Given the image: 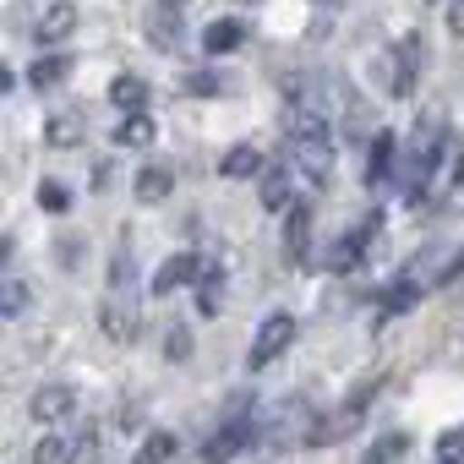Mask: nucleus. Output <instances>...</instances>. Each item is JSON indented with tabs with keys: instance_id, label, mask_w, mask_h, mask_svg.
I'll return each instance as SVG.
<instances>
[{
	"instance_id": "17",
	"label": "nucleus",
	"mask_w": 464,
	"mask_h": 464,
	"mask_svg": "<svg viewBox=\"0 0 464 464\" xmlns=\"http://www.w3.org/2000/svg\"><path fill=\"white\" fill-rule=\"evenodd\" d=\"M241 44H246V23L241 17H218V23L202 28V50L208 55H229V50H241Z\"/></svg>"
},
{
	"instance_id": "18",
	"label": "nucleus",
	"mask_w": 464,
	"mask_h": 464,
	"mask_svg": "<svg viewBox=\"0 0 464 464\" xmlns=\"http://www.w3.org/2000/svg\"><path fill=\"white\" fill-rule=\"evenodd\" d=\"M82 137H88V115L82 110H61V115L44 121V142L50 148H77Z\"/></svg>"
},
{
	"instance_id": "3",
	"label": "nucleus",
	"mask_w": 464,
	"mask_h": 464,
	"mask_svg": "<svg viewBox=\"0 0 464 464\" xmlns=\"http://www.w3.org/2000/svg\"><path fill=\"white\" fill-rule=\"evenodd\" d=\"M442 153H448V121H442V115H420L415 131H410V142H404V159H399V186H404L410 202L426 197V186H431Z\"/></svg>"
},
{
	"instance_id": "29",
	"label": "nucleus",
	"mask_w": 464,
	"mask_h": 464,
	"mask_svg": "<svg viewBox=\"0 0 464 464\" xmlns=\"http://www.w3.org/2000/svg\"><path fill=\"white\" fill-rule=\"evenodd\" d=\"M66 453H72V448H61V437H39V442H34V459H28V464H61Z\"/></svg>"
},
{
	"instance_id": "31",
	"label": "nucleus",
	"mask_w": 464,
	"mask_h": 464,
	"mask_svg": "<svg viewBox=\"0 0 464 464\" xmlns=\"http://www.w3.org/2000/svg\"><path fill=\"white\" fill-rule=\"evenodd\" d=\"M23 306H28V285H23V279H12V285H6V317H17Z\"/></svg>"
},
{
	"instance_id": "30",
	"label": "nucleus",
	"mask_w": 464,
	"mask_h": 464,
	"mask_svg": "<svg viewBox=\"0 0 464 464\" xmlns=\"http://www.w3.org/2000/svg\"><path fill=\"white\" fill-rule=\"evenodd\" d=\"M99 453H104V448H99V437H82V442L66 453V464H99Z\"/></svg>"
},
{
	"instance_id": "28",
	"label": "nucleus",
	"mask_w": 464,
	"mask_h": 464,
	"mask_svg": "<svg viewBox=\"0 0 464 464\" xmlns=\"http://www.w3.org/2000/svg\"><path fill=\"white\" fill-rule=\"evenodd\" d=\"M437 464H464V426H448L437 437Z\"/></svg>"
},
{
	"instance_id": "7",
	"label": "nucleus",
	"mask_w": 464,
	"mask_h": 464,
	"mask_svg": "<svg viewBox=\"0 0 464 464\" xmlns=\"http://www.w3.org/2000/svg\"><path fill=\"white\" fill-rule=\"evenodd\" d=\"M372 393H377V382H366L355 399H344V404H334L328 415H317V426L306 431V442H312V448H334L339 437H350V431L366 420V404H372Z\"/></svg>"
},
{
	"instance_id": "9",
	"label": "nucleus",
	"mask_w": 464,
	"mask_h": 464,
	"mask_svg": "<svg viewBox=\"0 0 464 464\" xmlns=\"http://www.w3.org/2000/svg\"><path fill=\"white\" fill-rule=\"evenodd\" d=\"M208 268H213V257H202V252H175V257H164V263L153 268V279H148V295H175V290H197Z\"/></svg>"
},
{
	"instance_id": "20",
	"label": "nucleus",
	"mask_w": 464,
	"mask_h": 464,
	"mask_svg": "<svg viewBox=\"0 0 464 464\" xmlns=\"http://www.w3.org/2000/svg\"><path fill=\"white\" fill-rule=\"evenodd\" d=\"M148 99H153V88H148L142 77H131V72H121V77L110 82V104H115V110H126V115L148 110Z\"/></svg>"
},
{
	"instance_id": "24",
	"label": "nucleus",
	"mask_w": 464,
	"mask_h": 464,
	"mask_svg": "<svg viewBox=\"0 0 464 464\" xmlns=\"http://www.w3.org/2000/svg\"><path fill=\"white\" fill-rule=\"evenodd\" d=\"M218 306H224V268L213 263V268L202 274V285H197V312H202V317H218Z\"/></svg>"
},
{
	"instance_id": "6",
	"label": "nucleus",
	"mask_w": 464,
	"mask_h": 464,
	"mask_svg": "<svg viewBox=\"0 0 464 464\" xmlns=\"http://www.w3.org/2000/svg\"><path fill=\"white\" fill-rule=\"evenodd\" d=\"M246 448H257V420H252V410L246 404H236V415H224L218 420V431H208V442H202V464H236Z\"/></svg>"
},
{
	"instance_id": "5",
	"label": "nucleus",
	"mask_w": 464,
	"mask_h": 464,
	"mask_svg": "<svg viewBox=\"0 0 464 464\" xmlns=\"http://www.w3.org/2000/svg\"><path fill=\"white\" fill-rule=\"evenodd\" d=\"M312 420V404L301 399V393H290V399H279L263 420H257V448L263 453H279V448H290V442H306V426Z\"/></svg>"
},
{
	"instance_id": "33",
	"label": "nucleus",
	"mask_w": 464,
	"mask_h": 464,
	"mask_svg": "<svg viewBox=\"0 0 464 464\" xmlns=\"http://www.w3.org/2000/svg\"><path fill=\"white\" fill-rule=\"evenodd\" d=\"M186 88H191V93H218V77H191Z\"/></svg>"
},
{
	"instance_id": "19",
	"label": "nucleus",
	"mask_w": 464,
	"mask_h": 464,
	"mask_svg": "<svg viewBox=\"0 0 464 464\" xmlns=\"http://www.w3.org/2000/svg\"><path fill=\"white\" fill-rule=\"evenodd\" d=\"M153 137H159V126H153L148 110H137V115H126V121L110 126V142H115V148H148Z\"/></svg>"
},
{
	"instance_id": "23",
	"label": "nucleus",
	"mask_w": 464,
	"mask_h": 464,
	"mask_svg": "<svg viewBox=\"0 0 464 464\" xmlns=\"http://www.w3.org/2000/svg\"><path fill=\"white\" fill-rule=\"evenodd\" d=\"M410 453V431H382L366 453H361V464H399Z\"/></svg>"
},
{
	"instance_id": "35",
	"label": "nucleus",
	"mask_w": 464,
	"mask_h": 464,
	"mask_svg": "<svg viewBox=\"0 0 464 464\" xmlns=\"http://www.w3.org/2000/svg\"><path fill=\"white\" fill-rule=\"evenodd\" d=\"M453 180H464V164H459V169H453Z\"/></svg>"
},
{
	"instance_id": "27",
	"label": "nucleus",
	"mask_w": 464,
	"mask_h": 464,
	"mask_svg": "<svg viewBox=\"0 0 464 464\" xmlns=\"http://www.w3.org/2000/svg\"><path fill=\"white\" fill-rule=\"evenodd\" d=\"M39 208L44 213H66L72 208V186L66 180H39Z\"/></svg>"
},
{
	"instance_id": "10",
	"label": "nucleus",
	"mask_w": 464,
	"mask_h": 464,
	"mask_svg": "<svg viewBox=\"0 0 464 464\" xmlns=\"http://www.w3.org/2000/svg\"><path fill=\"white\" fill-rule=\"evenodd\" d=\"M377 229H382V213L372 208L355 229H344V236L334 241V252H328V274H350V268H361V257H366V246H372Z\"/></svg>"
},
{
	"instance_id": "21",
	"label": "nucleus",
	"mask_w": 464,
	"mask_h": 464,
	"mask_svg": "<svg viewBox=\"0 0 464 464\" xmlns=\"http://www.w3.org/2000/svg\"><path fill=\"white\" fill-rule=\"evenodd\" d=\"M72 77V55H39L34 66H28V82L44 93V88H61Z\"/></svg>"
},
{
	"instance_id": "14",
	"label": "nucleus",
	"mask_w": 464,
	"mask_h": 464,
	"mask_svg": "<svg viewBox=\"0 0 464 464\" xmlns=\"http://www.w3.org/2000/svg\"><path fill=\"white\" fill-rule=\"evenodd\" d=\"M268 164H274V159H268L257 142H236V148L218 159V175H224V180H252V175H263Z\"/></svg>"
},
{
	"instance_id": "22",
	"label": "nucleus",
	"mask_w": 464,
	"mask_h": 464,
	"mask_svg": "<svg viewBox=\"0 0 464 464\" xmlns=\"http://www.w3.org/2000/svg\"><path fill=\"white\" fill-rule=\"evenodd\" d=\"M169 191H175V169L169 164H148L137 175V202H164Z\"/></svg>"
},
{
	"instance_id": "4",
	"label": "nucleus",
	"mask_w": 464,
	"mask_h": 464,
	"mask_svg": "<svg viewBox=\"0 0 464 464\" xmlns=\"http://www.w3.org/2000/svg\"><path fill=\"white\" fill-rule=\"evenodd\" d=\"M372 72H377V88H382L388 99H410L415 82H420V39L404 34V39L382 44V50L372 55Z\"/></svg>"
},
{
	"instance_id": "11",
	"label": "nucleus",
	"mask_w": 464,
	"mask_h": 464,
	"mask_svg": "<svg viewBox=\"0 0 464 464\" xmlns=\"http://www.w3.org/2000/svg\"><path fill=\"white\" fill-rule=\"evenodd\" d=\"M28 415H34L39 426L72 420V415H77V388H72V382H44V388L28 399Z\"/></svg>"
},
{
	"instance_id": "8",
	"label": "nucleus",
	"mask_w": 464,
	"mask_h": 464,
	"mask_svg": "<svg viewBox=\"0 0 464 464\" xmlns=\"http://www.w3.org/2000/svg\"><path fill=\"white\" fill-rule=\"evenodd\" d=\"M290 344H295V317H290V312H268V317L257 323V334H252L246 372H263V366H274V361H279Z\"/></svg>"
},
{
	"instance_id": "2",
	"label": "nucleus",
	"mask_w": 464,
	"mask_h": 464,
	"mask_svg": "<svg viewBox=\"0 0 464 464\" xmlns=\"http://www.w3.org/2000/svg\"><path fill=\"white\" fill-rule=\"evenodd\" d=\"M99 328L126 344L137 339V268H131V241L121 236L115 257H110V279H104V306H99Z\"/></svg>"
},
{
	"instance_id": "1",
	"label": "nucleus",
	"mask_w": 464,
	"mask_h": 464,
	"mask_svg": "<svg viewBox=\"0 0 464 464\" xmlns=\"http://www.w3.org/2000/svg\"><path fill=\"white\" fill-rule=\"evenodd\" d=\"M290 169L306 186H328L334 180V131H328V115L317 104L290 110Z\"/></svg>"
},
{
	"instance_id": "12",
	"label": "nucleus",
	"mask_w": 464,
	"mask_h": 464,
	"mask_svg": "<svg viewBox=\"0 0 464 464\" xmlns=\"http://www.w3.org/2000/svg\"><path fill=\"white\" fill-rule=\"evenodd\" d=\"M285 257H290V268L312 263V202H290V213H285Z\"/></svg>"
},
{
	"instance_id": "26",
	"label": "nucleus",
	"mask_w": 464,
	"mask_h": 464,
	"mask_svg": "<svg viewBox=\"0 0 464 464\" xmlns=\"http://www.w3.org/2000/svg\"><path fill=\"white\" fill-rule=\"evenodd\" d=\"M415 301H420V290H415V279H393V285L382 290V312H393V317H399V312H410Z\"/></svg>"
},
{
	"instance_id": "34",
	"label": "nucleus",
	"mask_w": 464,
	"mask_h": 464,
	"mask_svg": "<svg viewBox=\"0 0 464 464\" xmlns=\"http://www.w3.org/2000/svg\"><path fill=\"white\" fill-rule=\"evenodd\" d=\"M448 23H453V39H464V0H453V17Z\"/></svg>"
},
{
	"instance_id": "16",
	"label": "nucleus",
	"mask_w": 464,
	"mask_h": 464,
	"mask_svg": "<svg viewBox=\"0 0 464 464\" xmlns=\"http://www.w3.org/2000/svg\"><path fill=\"white\" fill-rule=\"evenodd\" d=\"M72 34H77V6H72V0H55V6L39 17V28H34L39 44H66Z\"/></svg>"
},
{
	"instance_id": "32",
	"label": "nucleus",
	"mask_w": 464,
	"mask_h": 464,
	"mask_svg": "<svg viewBox=\"0 0 464 464\" xmlns=\"http://www.w3.org/2000/svg\"><path fill=\"white\" fill-rule=\"evenodd\" d=\"M459 279H464V246H459V252H453V257H448V268H442V274H437V285H442V290H448V285H459Z\"/></svg>"
},
{
	"instance_id": "15",
	"label": "nucleus",
	"mask_w": 464,
	"mask_h": 464,
	"mask_svg": "<svg viewBox=\"0 0 464 464\" xmlns=\"http://www.w3.org/2000/svg\"><path fill=\"white\" fill-rule=\"evenodd\" d=\"M399 159H404V148L393 142V131H377L372 137V159H366V186L377 191L388 175H399Z\"/></svg>"
},
{
	"instance_id": "25",
	"label": "nucleus",
	"mask_w": 464,
	"mask_h": 464,
	"mask_svg": "<svg viewBox=\"0 0 464 464\" xmlns=\"http://www.w3.org/2000/svg\"><path fill=\"white\" fill-rule=\"evenodd\" d=\"M175 459V431H148L142 448L131 453V464H169Z\"/></svg>"
},
{
	"instance_id": "13",
	"label": "nucleus",
	"mask_w": 464,
	"mask_h": 464,
	"mask_svg": "<svg viewBox=\"0 0 464 464\" xmlns=\"http://www.w3.org/2000/svg\"><path fill=\"white\" fill-rule=\"evenodd\" d=\"M257 191H263V208L268 213H290V202H295V169H290V159H274L257 175Z\"/></svg>"
}]
</instances>
